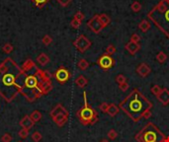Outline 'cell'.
I'll list each match as a JSON object with an SVG mask.
<instances>
[{"instance_id":"6da1fadb","label":"cell","mask_w":169,"mask_h":142,"mask_svg":"<svg viewBox=\"0 0 169 142\" xmlns=\"http://www.w3.org/2000/svg\"><path fill=\"white\" fill-rule=\"evenodd\" d=\"M25 71L11 58H7L0 65V95L7 102H12L24 87Z\"/></svg>"},{"instance_id":"7a4b0ae2","label":"cell","mask_w":169,"mask_h":142,"mask_svg":"<svg viewBox=\"0 0 169 142\" xmlns=\"http://www.w3.org/2000/svg\"><path fill=\"white\" fill-rule=\"evenodd\" d=\"M152 106V103L136 89L132 90V93L119 105V108L127 113L135 122H139L145 113L150 111Z\"/></svg>"},{"instance_id":"3957f363","label":"cell","mask_w":169,"mask_h":142,"mask_svg":"<svg viewBox=\"0 0 169 142\" xmlns=\"http://www.w3.org/2000/svg\"><path fill=\"white\" fill-rule=\"evenodd\" d=\"M165 137L166 136L157 128L155 124L148 122L135 136V139L138 142H161Z\"/></svg>"},{"instance_id":"277c9868","label":"cell","mask_w":169,"mask_h":142,"mask_svg":"<svg viewBox=\"0 0 169 142\" xmlns=\"http://www.w3.org/2000/svg\"><path fill=\"white\" fill-rule=\"evenodd\" d=\"M84 106L77 112V118L83 125H88V124H94L96 122H98V113L94 109L91 108L87 103V98H86V92H84Z\"/></svg>"},{"instance_id":"5b68a950","label":"cell","mask_w":169,"mask_h":142,"mask_svg":"<svg viewBox=\"0 0 169 142\" xmlns=\"http://www.w3.org/2000/svg\"><path fill=\"white\" fill-rule=\"evenodd\" d=\"M151 11L154 13L162 14V20L155 23V25L169 38V8L166 5V2L164 0H161Z\"/></svg>"},{"instance_id":"8992f818","label":"cell","mask_w":169,"mask_h":142,"mask_svg":"<svg viewBox=\"0 0 169 142\" xmlns=\"http://www.w3.org/2000/svg\"><path fill=\"white\" fill-rule=\"evenodd\" d=\"M73 45H74V47L77 48V51H79L80 52H85L91 47L92 42H90V40H89L88 38H86L84 35H81L75 40Z\"/></svg>"},{"instance_id":"52a82bcc","label":"cell","mask_w":169,"mask_h":142,"mask_svg":"<svg viewBox=\"0 0 169 142\" xmlns=\"http://www.w3.org/2000/svg\"><path fill=\"white\" fill-rule=\"evenodd\" d=\"M98 64L103 70H109L115 65V60L111 55H108L105 53L102 56H100V58L98 59Z\"/></svg>"},{"instance_id":"ba28073f","label":"cell","mask_w":169,"mask_h":142,"mask_svg":"<svg viewBox=\"0 0 169 142\" xmlns=\"http://www.w3.org/2000/svg\"><path fill=\"white\" fill-rule=\"evenodd\" d=\"M55 77L60 84H64L65 82H67L68 80H69L70 72L66 68H64V67H60V68H59L56 71Z\"/></svg>"},{"instance_id":"9c48e42d","label":"cell","mask_w":169,"mask_h":142,"mask_svg":"<svg viewBox=\"0 0 169 142\" xmlns=\"http://www.w3.org/2000/svg\"><path fill=\"white\" fill-rule=\"evenodd\" d=\"M87 26L90 28V30L92 32H94L95 34H99L100 32H101V30L103 29V26L99 21L98 15H95L92 19L89 20L88 23H87Z\"/></svg>"},{"instance_id":"30bf717a","label":"cell","mask_w":169,"mask_h":142,"mask_svg":"<svg viewBox=\"0 0 169 142\" xmlns=\"http://www.w3.org/2000/svg\"><path fill=\"white\" fill-rule=\"evenodd\" d=\"M158 101L161 103V105L167 106L169 104V90L166 88H163L162 92L157 96Z\"/></svg>"},{"instance_id":"8fae6325","label":"cell","mask_w":169,"mask_h":142,"mask_svg":"<svg viewBox=\"0 0 169 142\" xmlns=\"http://www.w3.org/2000/svg\"><path fill=\"white\" fill-rule=\"evenodd\" d=\"M20 126H22V128L28 129L30 130L32 127L34 126V122L32 120V119L30 118V116H25L24 118L20 120Z\"/></svg>"},{"instance_id":"7c38bea8","label":"cell","mask_w":169,"mask_h":142,"mask_svg":"<svg viewBox=\"0 0 169 142\" xmlns=\"http://www.w3.org/2000/svg\"><path fill=\"white\" fill-rule=\"evenodd\" d=\"M136 72H138L139 75L142 77H146L148 76V74L151 72V69H150V67L145 64V63H141L138 68H136Z\"/></svg>"},{"instance_id":"4fadbf2b","label":"cell","mask_w":169,"mask_h":142,"mask_svg":"<svg viewBox=\"0 0 169 142\" xmlns=\"http://www.w3.org/2000/svg\"><path fill=\"white\" fill-rule=\"evenodd\" d=\"M67 119H68V115H64V113L57 115L55 118H53V120L59 127H62L67 122Z\"/></svg>"},{"instance_id":"5bb4252c","label":"cell","mask_w":169,"mask_h":142,"mask_svg":"<svg viewBox=\"0 0 169 142\" xmlns=\"http://www.w3.org/2000/svg\"><path fill=\"white\" fill-rule=\"evenodd\" d=\"M62 113H64V115H68V112L66 111V109L62 104H57L55 108L53 109V111L51 112V116L52 119L55 118L57 115H62Z\"/></svg>"},{"instance_id":"9a60e30c","label":"cell","mask_w":169,"mask_h":142,"mask_svg":"<svg viewBox=\"0 0 169 142\" xmlns=\"http://www.w3.org/2000/svg\"><path fill=\"white\" fill-rule=\"evenodd\" d=\"M139 48H141V45L139 44H136V42H132L131 41L126 45V49H127L132 55H135L136 53L139 51Z\"/></svg>"},{"instance_id":"2e32d148","label":"cell","mask_w":169,"mask_h":142,"mask_svg":"<svg viewBox=\"0 0 169 142\" xmlns=\"http://www.w3.org/2000/svg\"><path fill=\"white\" fill-rule=\"evenodd\" d=\"M98 18H99V21L103 26V28H105L106 26H108V25L111 23V18L108 16L107 14H100V15H98Z\"/></svg>"},{"instance_id":"e0dca14e","label":"cell","mask_w":169,"mask_h":142,"mask_svg":"<svg viewBox=\"0 0 169 142\" xmlns=\"http://www.w3.org/2000/svg\"><path fill=\"white\" fill-rule=\"evenodd\" d=\"M88 83V80L86 79V77H84L83 75L78 76L76 79H75V84L77 85L79 88H84L86 85Z\"/></svg>"},{"instance_id":"ac0fdd59","label":"cell","mask_w":169,"mask_h":142,"mask_svg":"<svg viewBox=\"0 0 169 142\" xmlns=\"http://www.w3.org/2000/svg\"><path fill=\"white\" fill-rule=\"evenodd\" d=\"M37 61L41 65H46L49 62V57L46 54V53H41V54L37 57Z\"/></svg>"},{"instance_id":"d6986e66","label":"cell","mask_w":169,"mask_h":142,"mask_svg":"<svg viewBox=\"0 0 169 142\" xmlns=\"http://www.w3.org/2000/svg\"><path fill=\"white\" fill-rule=\"evenodd\" d=\"M120 112V108L114 104H109V108H108L107 113H109L111 116H115L116 115H118V113Z\"/></svg>"},{"instance_id":"ffe728a7","label":"cell","mask_w":169,"mask_h":142,"mask_svg":"<svg viewBox=\"0 0 169 142\" xmlns=\"http://www.w3.org/2000/svg\"><path fill=\"white\" fill-rule=\"evenodd\" d=\"M139 30H141L142 32L145 33V32H147L150 29V23L148 22V21H146V20H142V22L139 23Z\"/></svg>"},{"instance_id":"44dd1931","label":"cell","mask_w":169,"mask_h":142,"mask_svg":"<svg viewBox=\"0 0 169 142\" xmlns=\"http://www.w3.org/2000/svg\"><path fill=\"white\" fill-rule=\"evenodd\" d=\"M30 118L32 119V120H33L34 122H38L42 119V113H40L39 111H34L33 113H31Z\"/></svg>"},{"instance_id":"7402d4cb","label":"cell","mask_w":169,"mask_h":142,"mask_svg":"<svg viewBox=\"0 0 169 142\" xmlns=\"http://www.w3.org/2000/svg\"><path fill=\"white\" fill-rule=\"evenodd\" d=\"M77 66H78V68L79 69H81V70H85V69H87L88 68V66H89V63L88 61L86 59H80L78 61L77 63Z\"/></svg>"},{"instance_id":"603a6c76","label":"cell","mask_w":169,"mask_h":142,"mask_svg":"<svg viewBox=\"0 0 169 142\" xmlns=\"http://www.w3.org/2000/svg\"><path fill=\"white\" fill-rule=\"evenodd\" d=\"M162 90H163V88L161 87V86H159V85H153V86L151 87V89H150L151 93L153 95H155L156 97L161 93V92H162Z\"/></svg>"},{"instance_id":"cb8c5ba5","label":"cell","mask_w":169,"mask_h":142,"mask_svg":"<svg viewBox=\"0 0 169 142\" xmlns=\"http://www.w3.org/2000/svg\"><path fill=\"white\" fill-rule=\"evenodd\" d=\"M156 59H157V61L159 62V63H163L166 61V59H167V55H166V53L163 52V51H160V52H158V54L156 55Z\"/></svg>"},{"instance_id":"d4e9b609","label":"cell","mask_w":169,"mask_h":142,"mask_svg":"<svg viewBox=\"0 0 169 142\" xmlns=\"http://www.w3.org/2000/svg\"><path fill=\"white\" fill-rule=\"evenodd\" d=\"M132 10L134 12H139V11H141V9H142V4L139 2H138V1H136V2H134L132 4Z\"/></svg>"},{"instance_id":"484cf974","label":"cell","mask_w":169,"mask_h":142,"mask_svg":"<svg viewBox=\"0 0 169 142\" xmlns=\"http://www.w3.org/2000/svg\"><path fill=\"white\" fill-rule=\"evenodd\" d=\"M42 138H43L42 134L40 133L39 131H35V132L32 134V139H33L35 142H40L42 140Z\"/></svg>"},{"instance_id":"4316f807","label":"cell","mask_w":169,"mask_h":142,"mask_svg":"<svg viewBox=\"0 0 169 142\" xmlns=\"http://www.w3.org/2000/svg\"><path fill=\"white\" fill-rule=\"evenodd\" d=\"M116 51H117V49L113 45H108V48H106V54H108V55H112Z\"/></svg>"},{"instance_id":"83f0119b","label":"cell","mask_w":169,"mask_h":142,"mask_svg":"<svg viewBox=\"0 0 169 142\" xmlns=\"http://www.w3.org/2000/svg\"><path fill=\"white\" fill-rule=\"evenodd\" d=\"M116 81H117V83L120 85L122 83L127 82V78H126V76L123 75V74H119V75L116 77Z\"/></svg>"},{"instance_id":"f1b7e54d","label":"cell","mask_w":169,"mask_h":142,"mask_svg":"<svg viewBox=\"0 0 169 142\" xmlns=\"http://www.w3.org/2000/svg\"><path fill=\"white\" fill-rule=\"evenodd\" d=\"M2 142H11L12 141V136L10 133H4L1 137Z\"/></svg>"},{"instance_id":"f546056e","label":"cell","mask_w":169,"mask_h":142,"mask_svg":"<svg viewBox=\"0 0 169 142\" xmlns=\"http://www.w3.org/2000/svg\"><path fill=\"white\" fill-rule=\"evenodd\" d=\"M19 136L21 138H23V139H25V138H27L29 136V130L28 129H25V128H22L20 131H19Z\"/></svg>"},{"instance_id":"4dcf8cb0","label":"cell","mask_w":169,"mask_h":142,"mask_svg":"<svg viewBox=\"0 0 169 142\" xmlns=\"http://www.w3.org/2000/svg\"><path fill=\"white\" fill-rule=\"evenodd\" d=\"M108 137L110 138V139H116V138L118 137V133H117V131L116 130H114V129H111L109 132H108Z\"/></svg>"},{"instance_id":"1f68e13d","label":"cell","mask_w":169,"mask_h":142,"mask_svg":"<svg viewBox=\"0 0 169 142\" xmlns=\"http://www.w3.org/2000/svg\"><path fill=\"white\" fill-rule=\"evenodd\" d=\"M12 51H13V45L11 44L4 45V47H3V51L6 52V53H10Z\"/></svg>"},{"instance_id":"d6a6232c","label":"cell","mask_w":169,"mask_h":142,"mask_svg":"<svg viewBox=\"0 0 169 142\" xmlns=\"http://www.w3.org/2000/svg\"><path fill=\"white\" fill-rule=\"evenodd\" d=\"M52 42H53V39L49 37V35H46L43 38V44L46 45H49V44H52Z\"/></svg>"},{"instance_id":"836d02e7","label":"cell","mask_w":169,"mask_h":142,"mask_svg":"<svg viewBox=\"0 0 169 142\" xmlns=\"http://www.w3.org/2000/svg\"><path fill=\"white\" fill-rule=\"evenodd\" d=\"M139 41H141V37L138 34H132L131 37V42H136V44H139Z\"/></svg>"},{"instance_id":"e575fe53","label":"cell","mask_w":169,"mask_h":142,"mask_svg":"<svg viewBox=\"0 0 169 142\" xmlns=\"http://www.w3.org/2000/svg\"><path fill=\"white\" fill-rule=\"evenodd\" d=\"M108 108H109V104H108V103H102L99 106L100 111H102L103 113H107Z\"/></svg>"},{"instance_id":"d590c367","label":"cell","mask_w":169,"mask_h":142,"mask_svg":"<svg viewBox=\"0 0 169 142\" xmlns=\"http://www.w3.org/2000/svg\"><path fill=\"white\" fill-rule=\"evenodd\" d=\"M80 25H81V22L76 19H73L71 21V26H72V28H74V29H78V28L80 27Z\"/></svg>"},{"instance_id":"8d00e7d4","label":"cell","mask_w":169,"mask_h":142,"mask_svg":"<svg viewBox=\"0 0 169 142\" xmlns=\"http://www.w3.org/2000/svg\"><path fill=\"white\" fill-rule=\"evenodd\" d=\"M119 87H120V89L123 92H126V91H128V89H129V87H130V85H129L128 82H125V83H122V84L119 85Z\"/></svg>"},{"instance_id":"74e56055","label":"cell","mask_w":169,"mask_h":142,"mask_svg":"<svg viewBox=\"0 0 169 142\" xmlns=\"http://www.w3.org/2000/svg\"><path fill=\"white\" fill-rule=\"evenodd\" d=\"M74 19H76V20H78V21H81L84 19V15H83V13L82 12H80V11H78L76 14H75V16H74Z\"/></svg>"},{"instance_id":"f35d334b","label":"cell","mask_w":169,"mask_h":142,"mask_svg":"<svg viewBox=\"0 0 169 142\" xmlns=\"http://www.w3.org/2000/svg\"><path fill=\"white\" fill-rule=\"evenodd\" d=\"M57 2H59L62 6L65 7V6H67L71 2V0H57Z\"/></svg>"},{"instance_id":"ab89813d","label":"cell","mask_w":169,"mask_h":142,"mask_svg":"<svg viewBox=\"0 0 169 142\" xmlns=\"http://www.w3.org/2000/svg\"><path fill=\"white\" fill-rule=\"evenodd\" d=\"M33 1H34L38 6H42V5H44L45 3L48 2L49 0H33Z\"/></svg>"},{"instance_id":"60d3db41","label":"cell","mask_w":169,"mask_h":142,"mask_svg":"<svg viewBox=\"0 0 169 142\" xmlns=\"http://www.w3.org/2000/svg\"><path fill=\"white\" fill-rule=\"evenodd\" d=\"M161 142H168V140L166 139V137H165V138H164V139H163L162 141H161Z\"/></svg>"},{"instance_id":"b9f144b4","label":"cell","mask_w":169,"mask_h":142,"mask_svg":"<svg viewBox=\"0 0 169 142\" xmlns=\"http://www.w3.org/2000/svg\"><path fill=\"white\" fill-rule=\"evenodd\" d=\"M100 142H109V141H108V140H106V139H103V140H101V141H100Z\"/></svg>"},{"instance_id":"7bdbcfd3","label":"cell","mask_w":169,"mask_h":142,"mask_svg":"<svg viewBox=\"0 0 169 142\" xmlns=\"http://www.w3.org/2000/svg\"><path fill=\"white\" fill-rule=\"evenodd\" d=\"M164 1L166 2V3H168V4H169V0H164Z\"/></svg>"},{"instance_id":"ee69618b","label":"cell","mask_w":169,"mask_h":142,"mask_svg":"<svg viewBox=\"0 0 169 142\" xmlns=\"http://www.w3.org/2000/svg\"><path fill=\"white\" fill-rule=\"evenodd\" d=\"M19 142H21V141H19Z\"/></svg>"}]
</instances>
